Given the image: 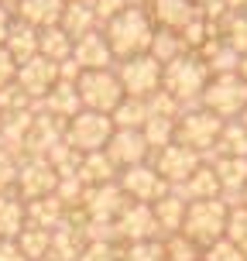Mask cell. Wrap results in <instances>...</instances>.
<instances>
[{
	"mask_svg": "<svg viewBox=\"0 0 247 261\" xmlns=\"http://www.w3.org/2000/svg\"><path fill=\"white\" fill-rule=\"evenodd\" d=\"M227 241L230 244H237V248L247 254V206L244 203H237V206H230V217H227Z\"/></svg>",
	"mask_w": 247,
	"mask_h": 261,
	"instance_id": "obj_39",
	"label": "cell"
},
{
	"mask_svg": "<svg viewBox=\"0 0 247 261\" xmlns=\"http://www.w3.org/2000/svg\"><path fill=\"white\" fill-rule=\"evenodd\" d=\"M17 169H21V158L0 148V193H11L17 186Z\"/></svg>",
	"mask_w": 247,
	"mask_h": 261,
	"instance_id": "obj_43",
	"label": "cell"
},
{
	"mask_svg": "<svg viewBox=\"0 0 247 261\" xmlns=\"http://www.w3.org/2000/svg\"><path fill=\"white\" fill-rule=\"evenodd\" d=\"M130 199L124 196L120 182H106V186H86V196H83V217L86 220H103L114 223L120 217V210L127 206Z\"/></svg>",
	"mask_w": 247,
	"mask_h": 261,
	"instance_id": "obj_14",
	"label": "cell"
},
{
	"mask_svg": "<svg viewBox=\"0 0 247 261\" xmlns=\"http://www.w3.org/2000/svg\"><path fill=\"white\" fill-rule=\"evenodd\" d=\"M103 38H106V45H110L114 59H117V62H124V59L144 55L148 48H151V38H155V21H151L148 7L130 4L127 11H120L114 21H106V24H103Z\"/></svg>",
	"mask_w": 247,
	"mask_h": 261,
	"instance_id": "obj_1",
	"label": "cell"
},
{
	"mask_svg": "<svg viewBox=\"0 0 247 261\" xmlns=\"http://www.w3.org/2000/svg\"><path fill=\"white\" fill-rule=\"evenodd\" d=\"M65 217H69V213H65V206L55 199V193L52 196H41V199H28V223H31V227L55 230Z\"/></svg>",
	"mask_w": 247,
	"mask_h": 261,
	"instance_id": "obj_28",
	"label": "cell"
},
{
	"mask_svg": "<svg viewBox=\"0 0 247 261\" xmlns=\"http://www.w3.org/2000/svg\"><path fill=\"white\" fill-rule=\"evenodd\" d=\"M151 117V110H148V100H134V96H124L120 107L110 114L114 120V127H124V130H141Z\"/></svg>",
	"mask_w": 247,
	"mask_h": 261,
	"instance_id": "obj_31",
	"label": "cell"
},
{
	"mask_svg": "<svg viewBox=\"0 0 247 261\" xmlns=\"http://www.w3.org/2000/svg\"><path fill=\"white\" fill-rule=\"evenodd\" d=\"M110 134H114L110 114H96V110H79L76 117L65 124V141L72 144L79 155L103 151L106 141H110Z\"/></svg>",
	"mask_w": 247,
	"mask_h": 261,
	"instance_id": "obj_8",
	"label": "cell"
},
{
	"mask_svg": "<svg viewBox=\"0 0 247 261\" xmlns=\"http://www.w3.org/2000/svg\"><path fill=\"white\" fill-rule=\"evenodd\" d=\"M209 158H247V127L240 120H223L220 141H216V148H213Z\"/></svg>",
	"mask_w": 247,
	"mask_h": 261,
	"instance_id": "obj_29",
	"label": "cell"
},
{
	"mask_svg": "<svg viewBox=\"0 0 247 261\" xmlns=\"http://www.w3.org/2000/svg\"><path fill=\"white\" fill-rule=\"evenodd\" d=\"M17 248L28 261H41L48 251H52V230H41V227H31L28 223L24 230L17 234Z\"/></svg>",
	"mask_w": 247,
	"mask_h": 261,
	"instance_id": "obj_33",
	"label": "cell"
},
{
	"mask_svg": "<svg viewBox=\"0 0 247 261\" xmlns=\"http://www.w3.org/2000/svg\"><path fill=\"white\" fill-rule=\"evenodd\" d=\"M203 261H247V254L237 248V244H230L227 237H220L216 244L203 248Z\"/></svg>",
	"mask_w": 247,
	"mask_h": 261,
	"instance_id": "obj_42",
	"label": "cell"
},
{
	"mask_svg": "<svg viewBox=\"0 0 247 261\" xmlns=\"http://www.w3.org/2000/svg\"><path fill=\"white\" fill-rule=\"evenodd\" d=\"M76 261H120V244L117 241H86V248Z\"/></svg>",
	"mask_w": 247,
	"mask_h": 261,
	"instance_id": "obj_41",
	"label": "cell"
},
{
	"mask_svg": "<svg viewBox=\"0 0 247 261\" xmlns=\"http://www.w3.org/2000/svg\"><path fill=\"white\" fill-rule=\"evenodd\" d=\"M237 76H240V79H244V83H247V55H244V59H240V62H237Z\"/></svg>",
	"mask_w": 247,
	"mask_h": 261,
	"instance_id": "obj_49",
	"label": "cell"
},
{
	"mask_svg": "<svg viewBox=\"0 0 247 261\" xmlns=\"http://www.w3.org/2000/svg\"><path fill=\"white\" fill-rule=\"evenodd\" d=\"M45 158L52 162V169L59 172V179H72V175L79 172V162H83V155H79V151H76L69 141H59Z\"/></svg>",
	"mask_w": 247,
	"mask_h": 261,
	"instance_id": "obj_36",
	"label": "cell"
},
{
	"mask_svg": "<svg viewBox=\"0 0 247 261\" xmlns=\"http://www.w3.org/2000/svg\"><path fill=\"white\" fill-rule=\"evenodd\" d=\"M83 196H86V186L79 182L76 175H72V179H59V186H55V199L65 206V213L83 210Z\"/></svg>",
	"mask_w": 247,
	"mask_h": 261,
	"instance_id": "obj_40",
	"label": "cell"
},
{
	"mask_svg": "<svg viewBox=\"0 0 247 261\" xmlns=\"http://www.w3.org/2000/svg\"><path fill=\"white\" fill-rule=\"evenodd\" d=\"M185 203L182 196L172 189L169 196H161L158 203H151V213H155L158 223V237H172V234H182V220H185Z\"/></svg>",
	"mask_w": 247,
	"mask_h": 261,
	"instance_id": "obj_23",
	"label": "cell"
},
{
	"mask_svg": "<svg viewBox=\"0 0 247 261\" xmlns=\"http://www.w3.org/2000/svg\"><path fill=\"white\" fill-rule=\"evenodd\" d=\"M161 248H165V258L169 261H203V248L193 244L185 234L161 237Z\"/></svg>",
	"mask_w": 247,
	"mask_h": 261,
	"instance_id": "obj_37",
	"label": "cell"
},
{
	"mask_svg": "<svg viewBox=\"0 0 247 261\" xmlns=\"http://www.w3.org/2000/svg\"><path fill=\"white\" fill-rule=\"evenodd\" d=\"M161 69L165 65L151 59V55H134V59H124V62L114 65L120 86H124V96H134V100H148L161 90Z\"/></svg>",
	"mask_w": 247,
	"mask_h": 261,
	"instance_id": "obj_7",
	"label": "cell"
},
{
	"mask_svg": "<svg viewBox=\"0 0 247 261\" xmlns=\"http://www.w3.org/2000/svg\"><path fill=\"white\" fill-rule=\"evenodd\" d=\"M144 7L151 14L155 28H165V31H182L199 17L196 0H144Z\"/></svg>",
	"mask_w": 247,
	"mask_h": 261,
	"instance_id": "obj_16",
	"label": "cell"
},
{
	"mask_svg": "<svg viewBox=\"0 0 247 261\" xmlns=\"http://www.w3.org/2000/svg\"><path fill=\"white\" fill-rule=\"evenodd\" d=\"M120 261H169L161 241H138V244H120Z\"/></svg>",
	"mask_w": 247,
	"mask_h": 261,
	"instance_id": "obj_38",
	"label": "cell"
},
{
	"mask_svg": "<svg viewBox=\"0 0 247 261\" xmlns=\"http://www.w3.org/2000/svg\"><path fill=\"white\" fill-rule=\"evenodd\" d=\"M175 124H179V120H172V117H148L141 134H144V141H148V148H151V155L175 141Z\"/></svg>",
	"mask_w": 247,
	"mask_h": 261,
	"instance_id": "obj_34",
	"label": "cell"
},
{
	"mask_svg": "<svg viewBox=\"0 0 247 261\" xmlns=\"http://www.w3.org/2000/svg\"><path fill=\"white\" fill-rule=\"evenodd\" d=\"M220 130H223V120L216 114H209L206 107H189L175 124V141L199 151L203 158H209L216 141H220Z\"/></svg>",
	"mask_w": 247,
	"mask_h": 261,
	"instance_id": "obj_5",
	"label": "cell"
},
{
	"mask_svg": "<svg viewBox=\"0 0 247 261\" xmlns=\"http://www.w3.org/2000/svg\"><path fill=\"white\" fill-rule=\"evenodd\" d=\"M199 107H206L209 114L220 120H237L247 107V83L237 72H223V76H209Z\"/></svg>",
	"mask_w": 247,
	"mask_h": 261,
	"instance_id": "obj_4",
	"label": "cell"
},
{
	"mask_svg": "<svg viewBox=\"0 0 247 261\" xmlns=\"http://www.w3.org/2000/svg\"><path fill=\"white\" fill-rule=\"evenodd\" d=\"M38 38H41L38 28H31V24H24V21H17V17H14L4 48L14 55V62H17V65H24L28 59H35V55H38Z\"/></svg>",
	"mask_w": 247,
	"mask_h": 261,
	"instance_id": "obj_27",
	"label": "cell"
},
{
	"mask_svg": "<svg viewBox=\"0 0 247 261\" xmlns=\"http://www.w3.org/2000/svg\"><path fill=\"white\" fill-rule=\"evenodd\" d=\"M206 83H209V69L196 52L179 55L175 62H169L161 69V90L169 93L172 100H179L185 110L189 107H199Z\"/></svg>",
	"mask_w": 247,
	"mask_h": 261,
	"instance_id": "obj_2",
	"label": "cell"
},
{
	"mask_svg": "<svg viewBox=\"0 0 247 261\" xmlns=\"http://www.w3.org/2000/svg\"><path fill=\"white\" fill-rule=\"evenodd\" d=\"M14 79H17V62H14V55L0 45V90L14 86Z\"/></svg>",
	"mask_w": 247,
	"mask_h": 261,
	"instance_id": "obj_45",
	"label": "cell"
},
{
	"mask_svg": "<svg viewBox=\"0 0 247 261\" xmlns=\"http://www.w3.org/2000/svg\"><path fill=\"white\" fill-rule=\"evenodd\" d=\"M209 165L216 169V179L223 186V203L227 206H237L240 203V193L247 186V158H209Z\"/></svg>",
	"mask_w": 247,
	"mask_h": 261,
	"instance_id": "obj_19",
	"label": "cell"
},
{
	"mask_svg": "<svg viewBox=\"0 0 247 261\" xmlns=\"http://www.w3.org/2000/svg\"><path fill=\"white\" fill-rule=\"evenodd\" d=\"M72 45H76V41L69 38V35H65L62 28L55 24V28H45V31H41V38H38V55H45V59H48V62H65V59H72Z\"/></svg>",
	"mask_w": 247,
	"mask_h": 261,
	"instance_id": "obj_30",
	"label": "cell"
},
{
	"mask_svg": "<svg viewBox=\"0 0 247 261\" xmlns=\"http://www.w3.org/2000/svg\"><path fill=\"white\" fill-rule=\"evenodd\" d=\"M59 141H65V120L45 114V110H35V120H31V130H28L24 141V155H48Z\"/></svg>",
	"mask_w": 247,
	"mask_h": 261,
	"instance_id": "obj_17",
	"label": "cell"
},
{
	"mask_svg": "<svg viewBox=\"0 0 247 261\" xmlns=\"http://www.w3.org/2000/svg\"><path fill=\"white\" fill-rule=\"evenodd\" d=\"M227 217H230V206L223 199L189 203L185 206V220H182V234L193 244H199V248H209V244H216L227 234Z\"/></svg>",
	"mask_w": 247,
	"mask_h": 261,
	"instance_id": "obj_3",
	"label": "cell"
},
{
	"mask_svg": "<svg viewBox=\"0 0 247 261\" xmlns=\"http://www.w3.org/2000/svg\"><path fill=\"white\" fill-rule=\"evenodd\" d=\"M4 120H7V114H4V107H0V127H4Z\"/></svg>",
	"mask_w": 247,
	"mask_h": 261,
	"instance_id": "obj_52",
	"label": "cell"
},
{
	"mask_svg": "<svg viewBox=\"0 0 247 261\" xmlns=\"http://www.w3.org/2000/svg\"><path fill=\"white\" fill-rule=\"evenodd\" d=\"M189 48H185V41L179 31H165V28H155V38H151V48H148V55L151 59H158L161 65L175 62L179 55H185Z\"/></svg>",
	"mask_w": 247,
	"mask_h": 261,
	"instance_id": "obj_32",
	"label": "cell"
},
{
	"mask_svg": "<svg viewBox=\"0 0 247 261\" xmlns=\"http://www.w3.org/2000/svg\"><path fill=\"white\" fill-rule=\"evenodd\" d=\"M0 261H28V258L21 254L17 241H4V237H0Z\"/></svg>",
	"mask_w": 247,
	"mask_h": 261,
	"instance_id": "obj_46",
	"label": "cell"
},
{
	"mask_svg": "<svg viewBox=\"0 0 247 261\" xmlns=\"http://www.w3.org/2000/svg\"><path fill=\"white\" fill-rule=\"evenodd\" d=\"M120 244H138V241H161L158 237V223L148 203H127L120 210V217L114 220Z\"/></svg>",
	"mask_w": 247,
	"mask_h": 261,
	"instance_id": "obj_13",
	"label": "cell"
},
{
	"mask_svg": "<svg viewBox=\"0 0 247 261\" xmlns=\"http://www.w3.org/2000/svg\"><path fill=\"white\" fill-rule=\"evenodd\" d=\"M28 227V203L17 196V189L0 193V237L17 241V234Z\"/></svg>",
	"mask_w": 247,
	"mask_h": 261,
	"instance_id": "obj_25",
	"label": "cell"
},
{
	"mask_svg": "<svg viewBox=\"0 0 247 261\" xmlns=\"http://www.w3.org/2000/svg\"><path fill=\"white\" fill-rule=\"evenodd\" d=\"M41 261H59V258H52V254H45V258H41Z\"/></svg>",
	"mask_w": 247,
	"mask_h": 261,
	"instance_id": "obj_53",
	"label": "cell"
},
{
	"mask_svg": "<svg viewBox=\"0 0 247 261\" xmlns=\"http://www.w3.org/2000/svg\"><path fill=\"white\" fill-rule=\"evenodd\" d=\"M79 100H83V110H96V114H114L124 100V86L114 69H93V72H83L76 79Z\"/></svg>",
	"mask_w": 247,
	"mask_h": 261,
	"instance_id": "obj_6",
	"label": "cell"
},
{
	"mask_svg": "<svg viewBox=\"0 0 247 261\" xmlns=\"http://www.w3.org/2000/svg\"><path fill=\"white\" fill-rule=\"evenodd\" d=\"M7 4H14V7H17V4H21V0H7Z\"/></svg>",
	"mask_w": 247,
	"mask_h": 261,
	"instance_id": "obj_54",
	"label": "cell"
},
{
	"mask_svg": "<svg viewBox=\"0 0 247 261\" xmlns=\"http://www.w3.org/2000/svg\"><path fill=\"white\" fill-rule=\"evenodd\" d=\"M11 24H14V7L0 4V45L7 41V31H11Z\"/></svg>",
	"mask_w": 247,
	"mask_h": 261,
	"instance_id": "obj_47",
	"label": "cell"
},
{
	"mask_svg": "<svg viewBox=\"0 0 247 261\" xmlns=\"http://www.w3.org/2000/svg\"><path fill=\"white\" fill-rule=\"evenodd\" d=\"M203 162H206V158L199 155V151H193V148H185V144H179V141L165 144L161 151H155V155H151L155 172L172 186V189H175V186H182L185 179H189V175L203 165Z\"/></svg>",
	"mask_w": 247,
	"mask_h": 261,
	"instance_id": "obj_9",
	"label": "cell"
},
{
	"mask_svg": "<svg viewBox=\"0 0 247 261\" xmlns=\"http://www.w3.org/2000/svg\"><path fill=\"white\" fill-rule=\"evenodd\" d=\"M59 28H62L72 41L86 38V35H93V31H100V21H96V11H93V0H65V11H62Z\"/></svg>",
	"mask_w": 247,
	"mask_h": 261,
	"instance_id": "obj_20",
	"label": "cell"
},
{
	"mask_svg": "<svg viewBox=\"0 0 247 261\" xmlns=\"http://www.w3.org/2000/svg\"><path fill=\"white\" fill-rule=\"evenodd\" d=\"M62 11H65V0H21L14 7V17L45 31V28H55L62 21Z\"/></svg>",
	"mask_w": 247,
	"mask_h": 261,
	"instance_id": "obj_22",
	"label": "cell"
},
{
	"mask_svg": "<svg viewBox=\"0 0 247 261\" xmlns=\"http://www.w3.org/2000/svg\"><path fill=\"white\" fill-rule=\"evenodd\" d=\"M14 83H17V90L24 93L31 103H41L55 90V83H59V65L48 62L45 55H35L24 65H17V79Z\"/></svg>",
	"mask_w": 247,
	"mask_h": 261,
	"instance_id": "obj_12",
	"label": "cell"
},
{
	"mask_svg": "<svg viewBox=\"0 0 247 261\" xmlns=\"http://www.w3.org/2000/svg\"><path fill=\"white\" fill-rule=\"evenodd\" d=\"M38 107L45 110V114H52V117H59V120H65V124H69V120L83 110V100H79L76 83H62V79H59V83H55V90L48 93Z\"/></svg>",
	"mask_w": 247,
	"mask_h": 261,
	"instance_id": "obj_24",
	"label": "cell"
},
{
	"mask_svg": "<svg viewBox=\"0 0 247 261\" xmlns=\"http://www.w3.org/2000/svg\"><path fill=\"white\" fill-rule=\"evenodd\" d=\"M223 7L230 14H237V11H247V0H223Z\"/></svg>",
	"mask_w": 247,
	"mask_h": 261,
	"instance_id": "obj_48",
	"label": "cell"
},
{
	"mask_svg": "<svg viewBox=\"0 0 247 261\" xmlns=\"http://www.w3.org/2000/svg\"><path fill=\"white\" fill-rule=\"evenodd\" d=\"M0 4H4V0H0Z\"/></svg>",
	"mask_w": 247,
	"mask_h": 261,
	"instance_id": "obj_55",
	"label": "cell"
},
{
	"mask_svg": "<svg viewBox=\"0 0 247 261\" xmlns=\"http://www.w3.org/2000/svg\"><path fill=\"white\" fill-rule=\"evenodd\" d=\"M117 182H120V189H124V196H127L130 203H148V206H151V203H158L161 196L172 193V186L155 172V165H151V162L134 165V169H124L117 175Z\"/></svg>",
	"mask_w": 247,
	"mask_h": 261,
	"instance_id": "obj_10",
	"label": "cell"
},
{
	"mask_svg": "<svg viewBox=\"0 0 247 261\" xmlns=\"http://www.w3.org/2000/svg\"><path fill=\"white\" fill-rule=\"evenodd\" d=\"M120 169L110 162V155L106 151H90V155H83V162H79V172L76 179L83 186H106V182H117Z\"/></svg>",
	"mask_w": 247,
	"mask_h": 261,
	"instance_id": "obj_26",
	"label": "cell"
},
{
	"mask_svg": "<svg viewBox=\"0 0 247 261\" xmlns=\"http://www.w3.org/2000/svg\"><path fill=\"white\" fill-rule=\"evenodd\" d=\"M175 193L182 196L185 203H199V199H220L223 186H220V179H216V169H213L209 162H203L182 186H175Z\"/></svg>",
	"mask_w": 247,
	"mask_h": 261,
	"instance_id": "obj_21",
	"label": "cell"
},
{
	"mask_svg": "<svg viewBox=\"0 0 247 261\" xmlns=\"http://www.w3.org/2000/svg\"><path fill=\"white\" fill-rule=\"evenodd\" d=\"M240 203H244V206H247V186H244V193H240Z\"/></svg>",
	"mask_w": 247,
	"mask_h": 261,
	"instance_id": "obj_51",
	"label": "cell"
},
{
	"mask_svg": "<svg viewBox=\"0 0 247 261\" xmlns=\"http://www.w3.org/2000/svg\"><path fill=\"white\" fill-rule=\"evenodd\" d=\"M220 35H223V41L244 59V55H247V11L227 14V21L220 24Z\"/></svg>",
	"mask_w": 247,
	"mask_h": 261,
	"instance_id": "obj_35",
	"label": "cell"
},
{
	"mask_svg": "<svg viewBox=\"0 0 247 261\" xmlns=\"http://www.w3.org/2000/svg\"><path fill=\"white\" fill-rule=\"evenodd\" d=\"M237 120H240V124H244V127H247V107H244V114H240V117H237Z\"/></svg>",
	"mask_w": 247,
	"mask_h": 261,
	"instance_id": "obj_50",
	"label": "cell"
},
{
	"mask_svg": "<svg viewBox=\"0 0 247 261\" xmlns=\"http://www.w3.org/2000/svg\"><path fill=\"white\" fill-rule=\"evenodd\" d=\"M59 186V172L52 169V162L41 155H24L21 158V169H17V196L21 199H41V196H52Z\"/></svg>",
	"mask_w": 247,
	"mask_h": 261,
	"instance_id": "obj_11",
	"label": "cell"
},
{
	"mask_svg": "<svg viewBox=\"0 0 247 261\" xmlns=\"http://www.w3.org/2000/svg\"><path fill=\"white\" fill-rule=\"evenodd\" d=\"M130 0H93V11H96V21H100V28L106 24V21H114L120 11H127Z\"/></svg>",
	"mask_w": 247,
	"mask_h": 261,
	"instance_id": "obj_44",
	"label": "cell"
},
{
	"mask_svg": "<svg viewBox=\"0 0 247 261\" xmlns=\"http://www.w3.org/2000/svg\"><path fill=\"white\" fill-rule=\"evenodd\" d=\"M72 62H76L83 72L114 69V65H117V59H114V52H110V45H106V38H103V28L93 31V35H86V38H79L76 45H72Z\"/></svg>",
	"mask_w": 247,
	"mask_h": 261,
	"instance_id": "obj_18",
	"label": "cell"
},
{
	"mask_svg": "<svg viewBox=\"0 0 247 261\" xmlns=\"http://www.w3.org/2000/svg\"><path fill=\"white\" fill-rule=\"evenodd\" d=\"M103 151L110 155V162H114L120 172H124V169H134V165H144V162H151V148H148V141H144L141 130L114 127V134H110V141H106Z\"/></svg>",
	"mask_w": 247,
	"mask_h": 261,
	"instance_id": "obj_15",
	"label": "cell"
}]
</instances>
